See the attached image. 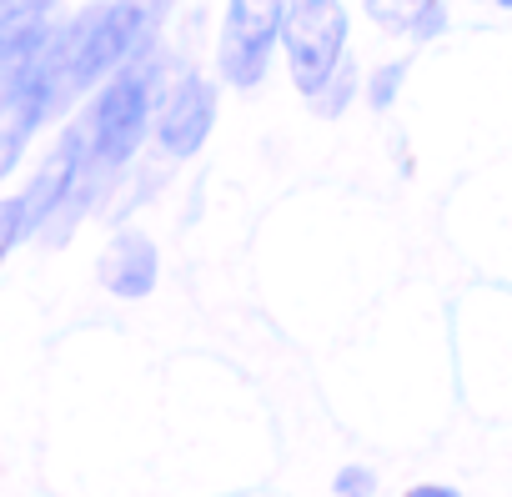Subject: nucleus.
<instances>
[{
	"label": "nucleus",
	"instance_id": "f257e3e1",
	"mask_svg": "<svg viewBox=\"0 0 512 497\" xmlns=\"http://www.w3.org/2000/svg\"><path fill=\"white\" fill-rule=\"evenodd\" d=\"M171 76H176V66H171L166 46L156 41L151 51L131 56L121 71H111V76L96 86L91 106L81 111V121H86V146H91V156H86V181H81L76 201L46 226L51 241H66L71 226H76V221L111 191V181H121L126 166L141 156V146L151 141L156 106H161Z\"/></svg>",
	"mask_w": 512,
	"mask_h": 497
},
{
	"label": "nucleus",
	"instance_id": "f03ea898",
	"mask_svg": "<svg viewBox=\"0 0 512 497\" xmlns=\"http://www.w3.org/2000/svg\"><path fill=\"white\" fill-rule=\"evenodd\" d=\"M352 56V11L347 0H287L282 61L302 101H312L337 66Z\"/></svg>",
	"mask_w": 512,
	"mask_h": 497
},
{
	"label": "nucleus",
	"instance_id": "7ed1b4c3",
	"mask_svg": "<svg viewBox=\"0 0 512 497\" xmlns=\"http://www.w3.org/2000/svg\"><path fill=\"white\" fill-rule=\"evenodd\" d=\"M287 0H226L216 26V81L231 91H256L272 76L282 51Z\"/></svg>",
	"mask_w": 512,
	"mask_h": 497
},
{
	"label": "nucleus",
	"instance_id": "20e7f679",
	"mask_svg": "<svg viewBox=\"0 0 512 497\" xmlns=\"http://www.w3.org/2000/svg\"><path fill=\"white\" fill-rule=\"evenodd\" d=\"M216 116H221V81H211L196 66H176V76H171V86L156 106V126H151L156 151L166 161L201 156V146L216 131Z\"/></svg>",
	"mask_w": 512,
	"mask_h": 497
},
{
	"label": "nucleus",
	"instance_id": "39448f33",
	"mask_svg": "<svg viewBox=\"0 0 512 497\" xmlns=\"http://www.w3.org/2000/svg\"><path fill=\"white\" fill-rule=\"evenodd\" d=\"M41 51H46V46H41ZM56 111H61L56 86H51L41 56H36L6 91H0V181L16 171V161H21V151L31 146L36 126H41L46 116H56Z\"/></svg>",
	"mask_w": 512,
	"mask_h": 497
},
{
	"label": "nucleus",
	"instance_id": "423d86ee",
	"mask_svg": "<svg viewBox=\"0 0 512 497\" xmlns=\"http://www.w3.org/2000/svg\"><path fill=\"white\" fill-rule=\"evenodd\" d=\"M96 277H101V287H106L111 297H121V302L151 297L156 282H161V252H156V241H151L146 231H136V226L116 231L111 246L101 252Z\"/></svg>",
	"mask_w": 512,
	"mask_h": 497
},
{
	"label": "nucleus",
	"instance_id": "0eeeda50",
	"mask_svg": "<svg viewBox=\"0 0 512 497\" xmlns=\"http://www.w3.org/2000/svg\"><path fill=\"white\" fill-rule=\"evenodd\" d=\"M357 91H362V76H357V61L347 56V61L337 66V76H332L307 106H312L322 121H337V116H347V106L357 101Z\"/></svg>",
	"mask_w": 512,
	"mask_h": 497
},
{
	"label": "nucleus",
	"instance_id": "6e6552de",
	"mask_svg": "<svg viewBox=\"0 0 512 497\" xmlns=\"http://www.w3.org/2000/svg\"><path fill=\"white\" fill-rule=\"evenodd\" d=\"M407 76H412V56H392V61H382V66L362 81L367 106H372V111H392L397 96H402V86H407Z\"/></svg>",
	"mask_w": 512,
	"mask_h": 497
},
{
	"label": "nucleus",
	"instance_id": "1a4fd4ad",
	"mask_svg": "<svg viewBox=\"0 0 512 497\" xmlns=\"http://www.w3.org/2000/svg\"><path fill=\"white\" fill-rule=\"evenodd\" d=\"M422 6H432V0H362L367 21L382 26V31H392V36H407Z\"/></svg>",
	"mask_w": 512,
	"mask_h": 497
},
{
	"label": "nucleus",
	"instance_id": "9d476101",
	"mask_svg": "<svg viewBox=\"0 0 512 497\" xmlns=\"http://www.w3.org/2000/svg\"><path fill=\"white\" fill-rule=\"evenodd\" d=\"M26 236H36L31 206H26V196H6V201H0V262H6Z\"/></svg>",
	"mask_w": 512,
	"mask_h": 497
},
{
	"label": "nucleus",
	"instance_id": "9b49d317",
	"mask_svg": "<svg viewBox=\"0 0 512 497\" xmlns=\"http://www.w3.org/2000/svg\"><path fill=\"white\" fill-rule=\"evenodd\" d=\"M377 467H367V462H347V467H337V477H332V497H377Z\"/></svg>",
	"mask_w": 512,
	"mask_h": 497
},
{
	"label": "nucleus",
	"instance_id": "f8f14e48",
	"mask_svg": "<svg viewBox=\"0 0 512 497\" xmlns=\"http://www.w3.org/2000/svg\"><path fill=\"white\" fill-rule=\"evenodd\" d=\"M447 26H452V11H447V0H432V6H422V11H417V21H412L407 41H412V46H427V41L447 36Z\"/></svg>",
	"mask_w": 512,
	"mask_h": 497
},
{
	"label": "nucleus",
	"instance_id": "ddd939ff",
	"mask_svg": "<svg viewBox=\"0 0 512 497\" xmlns=\"http://www.w3.org/2000/svg\"><path fill=\"white\" fill-rule=\"evenodd\" d=\"M402 497H467V492L452 487V482H417V487H407Z\"/></svg>",
	"mask_w": 512,
	"mask_h": 497
},
{
	"label": "nucleus",
	"instance_id": "4468645a",
	"mask_svg": "<svg viewBox=\"0 0 512 497\" xmlns=\"http://www.w3.org/2000/svg\"><path fill=\"white\" fill-rule=\"evenodd\" d=\"M492 6H497V11H512V0H492Z\"/></svg>",
	"mask_w": 512,
	"mask_h": 497
},
{
	"label": "nucleus",
	"instance_id": "2eb2a0df",
	"mask_svg": "<svg viewBox=\"0 0 512 497\" xmlns=\"http://www.w3.org/2000/svg\"><path fill=\"white\" fill-rule=\"evenodd\" d=\"M472 6H492V0H472Z\"/></svg>",
	"mask_w": 512,
	"mask_h": 497
}]
</instances>
